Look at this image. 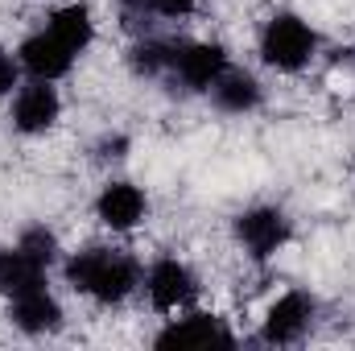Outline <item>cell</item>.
Masks as SVG:
<instances>
[{
	"label": "cell",
	"instance_id": "8992f818",
	"mask_svg": "<svg viewBox=\"0 0 355 351\" xmlns=\"http://www.w3.org/2000/svg\"><path fill=\"white\" fill-rule=\"evenodd\" d=\"M17 58H21V67L33 75V79H46V83H54V79H62L67 71H71V62H75V50L71 46H62L50 29H42V33H33L21 50H17Z\"/></svg>",
	"mask_w": 355,
	"mask_h": 351
},
{
	"label": "cell",
	"instance_id": "2e32d148",
	"mask_svg": "<svg viewBox=\"0 0 355 351\" xmlns=\"http://www.w3.org/2000/svg\"><path fill=\"white\" fill-rule=\"evenodd\" d=\"M17 75H21V58L0 54V95H8V91L17 87Z\"/></svg>",
	"mask_w": 355,
	"mask_h": 351
},
{
	"label": "cell",
	"instance_id": "7c38bea8",
	"mask_svg": "<svg viewBox=\"0 0 355 351\" xmlns=\"http://www.w3.org/2000/svg\"><path fill=\"white\" fill-rule=\"evenodd\" d=\"M12 323L25 331V335H46L62 323V306L42 289H29V293H17L12 298Z\"/></svg>",
	"mask_w": 355,
	"mask_h": 351
},
{
	"label": "cell",
	"instance_id": "5b68a950",
	"mask_svg": "<svg viewBox=\"0 0 355 351\" xmlns=\"http://www.w3.org/2000/svg\"><path fill=\"white\" fill-rule=\"evenodd\" d=\"M145 289H149V302H153L157 310H182V306H190L194 293H198L194 273L182 261H157L149 268Z\"/></svg>",
	"mask_w": 355,
	"mask_h": 351
},
{
	"label": "cell",
	"instance_id": "30bf717a",
	"mask_svg": "<svg viewBox=\"0 0 355 351\" xmlns=\"http://www.w3.org/2000/svg\"><path fill=\"white\" fill-rule=\"evenodd\" d=\"M46 264L33 248L17 244V248H4L0 252V293L17 298V293H29V289H42L46 285Z\"/></svg>",
	"mask_w": 355,
	"mask_h": 351
},
{
	"label": "cell",
	"instance_id": "52a82bcc",
	"mask_svg": "<svg viewBox=\"0 0 355 351\" xmlns=\"http://www.w3.org/2000/svg\"><path fill=\"white\" fill-rule=\"evenodd\" d=\"M310 314H314V306H310L306 293H297V289L281 293L265 314V343H277V348L297 343L306 335V327H310Z\"/></svg>",
	"mask_w": 355,
	"mask_h": 351
},
{
	"label": "cell",
	"instance_id": "4fadbf2b",
	"mask_svg": "<svg viewBox=\"0 0 355 351\" xmlns=\"http://www.w3.org/2000/svg\"><path fill=\"white\" fill-rule=\"evenodd\" d=\"M215 103L223 108V112H232V116H244V112H252L257 103H261V83L252 79V75H244V71H223L219 79H215Z\"/></svg>",
	"mask_w": 355,
	"mask_h": 351
},
{
	"label": "cell",
	"instance_id": "3957f363",
	"mask_svg": "<svg viewBox=\"0 0 355 351\" xmlns=\"http://www.w3.org/2000/svg\"><path fill=\"white\" fill-rule=\"evenodd\" d=\"M236 236L240 244L257 257V261H268L285 240H289V219L277 211V207H252L236 219Z\"/></svg>",
	"mask_w": 355,
	"mask_h": 351
},
{
	"label": "cell",
	"instance_id": "9c48e42d",
	"mask_svg": "<svg viewBox=\"0 0 355 351\" xmlns=\"http://www.w3.org/2000/svg\"><path fill=\"white\" fill-rule=\"evenodd\" d=\"M62 103H58V91L50 87L46 79H33L29 87L17 91V103H12V124L21 132H46L54 120H58Z\"/></svg>",
	"mask_w": 355,
	"mask_h": 351
},
{
	"label": "cell",
	"instance_id": "9a60e30c",
	"mask_svg": "<svg viewBox=\"0 0 355 351\" xmlns=\"http://www.w3.org/2000/svg\"><path fill=\"white\" fill-rule=\"evenodd\" d=\"M170 50L162 46V42H141L137 50H132V71L137 75H157V71H166L170 67Z\"/></svg>",
	"mask_w": 355,
	"mask_h": 351
},
{
	"label": "cell",
	"instance_id": "5bb4252c",
	"mask_svg": "<svg viewBox=\"0 0 355 351\" xmlns=\"http://www.w3.org/2000/svg\"><path fill=\"white\" fill-rule=\"evenodd\" d=\"M62 46H71L75 54L79 50H87L91 37H95V21H91V8L87 4H67V8H58L54 17H50V25H46Z\"/></svg>",
	"mask_w": 355,
	"mask_h": 351
},
{
	"label": "cell",
	"instance_id": "7a4b0ae2",
	"mask_svg": "<svg viewBox=\"0 0 355 351\" xmlns=\"http://www.w3.org/2000/svg\"><path fill=\"white\" fill-rule=\"evenodd\" d=\"M314 46H318L314 29L302 17H293V12H277L265 25V37H261V54L277 71H302L310 62Z\"/></svg>",
	"mask_w": 355,
	"mask_h": 351
},
{
	"label": "cell",
	"instance_id": "277c9868",
	"mask_svg": "<svg viewBox=\"0 0 355 351\" xmlns=\"http://www.w3.org/2000/svg\"><path fill=\"white\" fill-rule=\"evenodd\" d=\"M170 67L178 71V79H182L186 87L211 91L215 79L227 71V54H223V46H215V42H194V46H182V50H178L174 58H170Z\"/></svg>",
	"mask_w": 355,
	"mask_h": 351
},
{
	"label": "cell",
	"instance_id": "8fae6325",
	"mask_svg": "<svg viewBox=\"0 0 355 351\" xmlns=\"http://www.w3.org/2000/svg\"><path fill=\"white\" fill-rule=\"evenodd\" d=\"M95 215L112 228V232H128L145 219V194L132 186V182H112L99 203H95Z\"/></svg>",
	"mask_w": 355,
	"mask_h": 351
},
{
	"label": "cell",
	"instance_id": "6da1fadb",
	"mask_svg": "<svg viewBox=\"0 0 355 351\" xmlns=\"http://www.w3.org/2000/svg\"><path fill=\"white\" fill-rule=\"evenodd\" d=\"M67 281L75 289L91 293L95 302L112 306V302H124L137 281H141V268L128 252H112V248H87V252H75L67 261Z\"/></svg>",
	"mask_w": 355,
	"mask_h": 351
},
{
	"label": "cell",
	"instance_id": "ba28073f",
	"mask_svg": "<svg viewBox=\"0 0 355 351\" xmlns=\"http://www.w3.org/2000/svg\"><path fill=\"white\" fill-rule=\"evenodd\" d=\"M211 343H223V348L236 343V335L215 314H186L157 335V348H211Z\"/></svg>",
	"mask_w": 355,
	"mask_h": 351
},
{
	"label": "cell",
	"instance_id": "e0dca14e",
	"mask_svg": "<svg viewBox=\"0 0 355 351\" xmlns=\"http://www.w3.org/2000/svg\"><path fill=\"white\" fill-rule=\"evenodd\" d=\"M194 4L198 0H153V12H162V17H186V12H194Z\"/></svg>",
	"mask_w": 355,
	"mask_h": 351
}]
</instances>
